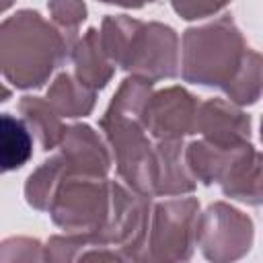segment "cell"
Listing matches in <instances>:
<instances>
[{
    "label": "cell",
    "instance_id": "6da1fadb",
    "mask_svg": "<svg viewBox=\"0 0 263 263\" xmlns=\"http://www.w3.org/2000/svg\"><path fill=\"white\" fill-rule=\"evenodd\" d=\"M68 49L39 12L23 10L0 25V72L18 88L41 86Z\"/></svg>",
    "mask_w": 263,
    "mask_h": 263
},
{
    "label": "cell",
    "instance_id": "7a4b0ae2",
    "mask_svg": "<svg viewBox=\"0 0 263 263\" xmlns=\"http://www.w3.org/2000/svg\"><path fill=\"white\" fill-rule=\"evenodd\" d=\"M103 51L125 70H134L146 80L175 76L177 37L171 27L144 25L127 16H109L99 35Z\"/></svg>",
    "mask_w": 263,
    "mask_h": 263
},
{
    "label": "cell",
    "instance_id": "3957f363",
    "mask_svg": "<svg viewBox=\"0 0 263 263\" xmlns=\"http://www.w3.org/2000/svg\"><path fill=\"white\" fill-rule=\"evenodd\" d=\"M240 41L238 31L232 27L228 18H222L214 25L201 29H189L185 35V72L187 80L222 86L224 88V72L220 64L228 60H236L234 43Z\"/></svg>",
    "mask_w": 263,
    "mask_h": 263
},
{
    "label": "cell",
    "instance_id": "277c9868",
    "mask_svg": "<svg viewBox=\"0 0 263 263\" xmlns=\"http://www.w3.org/2000/svg\"><path fill=\"white\" fill-rule=\"evenodd\" d=\"M197 105L183 88H168L146 101L142 123L160 140H175L195 129Z\"/></svg>",
    "mask_w": 263,
    "mask_h": 263
},
{
    "label": "cell",
    "instance_id": "5b68a950",
    "mask_svg": "<svg viewBox=\"0 0 263 263\" xmlns=\"http://www.w3.org/2000/svg\"><path fill=\"white\" fill-rule=\"evenodd\" d=\"M68 171L103 177L109 171V158L97 136L86 125H74L66 129L64 154L60 156Z\"/></svg>",
    "mask_w": 263,
    "mask_h": 263
},
{
    "label": "cell",
    "instance_id": "8992f818",
    "mask_svg": "<svg viewBox=\"0 0 263 263\" xmlns=\"http://www.w3.org/2000/svg\"><path fill=\"white\" fill-rule=\"evenodd\" d=\"M33 156V136L27 123L10 113H0V173L16 171Z\"/></svg>",
    "mask_w": 263,
    "mask_h": 263
},
{
    "label": "cell",
    "instance_id": "52a82bcc",
    "mask_svg": "<svg viewBox=\"0 0 263 263\" xmlns=\"http://www.w3.org/2000/svg\"><path fill=\"white\" fill-rule=\"evenodd\" d=\"M74 62L80 84L90 86L92 90L103 88L113 74V66L107 62V53L103 51L99 33L95 29H90L74 49Z\"/></svg>",
    "mask_w": 263,
    "mask_h": 263
},
{
    "label": "cell",
    "instance_id": "ba28073f",
    "mask_svg": "<svg viewBox=\"0 0 263 263\" xmlns=\"http://www.w3.org/2000/svg\"><path fill=\"white\" fill-rule=\"evenodd\" d=\"M47 101L66 117H78L86 115L92 109L95 103V92L86 90L82 84L76 86L70 74H60L58 80L53 82Z\"/></svg>",
    "mask_w": 263,
    "mask_h": 263
},
{
    "label": "cell",
    "instance_id": "9c48e42d",
    "mask_svg": "<svg viewBox=\"0 0 263 263\" xmlns=\"http://www.w3.org/2000/svg\"><path fill=\"white\" fill-rule=\"evenodd\" d=\"M21 111L25 113L27 121L33 125V129L39 136L41 148L43 150H51L60 138H62V125L58 121V115L51 113V103L41 101L37 97H25L21 101Z\"/></svg>",
    "mask_w": 263,
    "mask_h": 263
},
{
    "label": "cell",
    "instance_id": "30bf717a",
    "mask_svg": "<svg viewBox=\"0 0 263 263\" xmlns=\"http://www.w3.org/2000/svg\"><path fill=\"white\" fill-rule=\"evenodd\" d=\"M51 10L55 14V18L66 25V29H76V25L80 21H84L86 8L80 0H53L51 2Z\"/></svg>",
    "mask_w": 263,
    "mask_h": 263
},
{
    "label": "cell",
    "instance_id": "8fae6325",
    "mask_svg": "<svg viewBox=\"0 0 263 263\" xmlns=\"http://www.w3.org/2000/svg\"><path fill=\"white\" fill-rule=\"evenodd\" d=\"M228 0H173V6L183 18H197L216 12Z\"/></svg>",
    "mask_w": 263,
    "mask_h": 263
},
{
    "label": "cell",
    "instance_id": "7c38bea8",
    "mask_svg": "<svg viewBox=\"0 0 263 263\" xmlns=\"http://www.w3.org/2000/svg\"><path fill=\"white\" fill-rule=\"evenodd\" d=\"M103 2H113L121 6H142L144 2H152V0H103Z\"/></svg>",
    "mask_w": 263,
    "mask_h": 263
},
{
    "label": "cell",
    "instance_id": "4fadbf2b",
    "mask_svg": "<svg viewBox=\"0 0 263 263\" xmlns=\"http://www.w3.org/2000/svg\"><path fill=\"white\" fill-rule=\"evenodd\" d=\"M8 97H10V90H8V88H4V86L0 84V103H2V101H6Z\"/></svg>",
    "mask_w": 263,
    "mask_h": 263
}]
</instances>
